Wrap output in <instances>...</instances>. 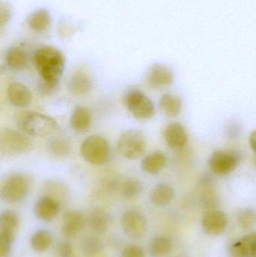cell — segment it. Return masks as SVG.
<instances>
[{"label": "cell", "instance_id": "d6a6232c", "mask_svg": "<svg viewBox=\"0 0 256 257\" xmlns=\"http://www.w3.org/2000/svg\"><path fill=\"white\" fill-rule=\"evenodd\" d=\"M229 257H249V253L240 241L234 243L230 247Z\"/></svg>", "mask_w": 256, "mask_h": 257}, {"label": "cell", "instance_id": "30bf717a", "mask_svg": "<svg viewBox=\"0 0 256 257\" xmlns=\"http://www.w3.org/2000/svg\"><path fill=\"white\" fill-rule=\"evenodd\" d=\"M146 80L150 88L162 90L172 85L174 74L169 66L162 63H156L149 69Z\"/></svg>", "mask_w": 256, "mask_h": 257}, {"label": "cell", "instance_id": "603a6c76", "mask_svg": "<svg viewBox=\"0 0 256 257\" xmlns=\"http://www.w3.org/2000/svg\"><path fill=\"white\" fill-rule=\"evenodd\" d=\"M6 63L9 67L15 70H22L27 65V56L26 53L18 47H13L8 50L6 55Z\"/></svg>", "mask_w": 256, "mask_h": 257}, {"label": "cell", "instance_id": "e575fe53", "mask_svg": "<svg viewBox=\"0 0 256 257\" xmlns=\"http://www.w3.org/2000/svg\"><path fill=\"white\" fill-rule=\"evenodd\" d=\"M57 252L61 257H71L72 253V247L69 242H61L57 246Z\"/></svg>", "mask_w": 256, "mask_h": 257}, {"label": "cell", "instance_id": "9c48e42d", "mask_svg": "<svg viewBox=\"0 0 256 257\" xmlns=\"http://www.w3.org/2000/svg\"><path fill=\"white\" fill-rule=\"evenodd\" d=\"M122 226L128 236L134 239H138L147 233V219L138 210H127L122 217Z\"/></svg>", "mask_w": 256, "mask_h": 257}, {"label": "cell", "instance_id": "8992f818", "mask_svg": "<svg viewBox=\"0 0 256 257\" xmlns=\"http://www.w3.org/2000/svg\"><path fill=\"white\" fill-rule=\"evenodd\" d=\"M124 102L129 112L138 120H149L156 114L154 104L141 90H129L125 96Z\"/></svg>", "mask_w": 256, "mask_h": 257}, {"label": "cell", "instance_id": "277c9868", "mask_svg": "<svg viewBox=\"0 0 256 257\" xmlns=\"http://www.w3.org/2000/svg\"><path fill=\"white\" fill-rule=\"evenodd\" d=\"M147 149V139L142 132L129 130L119 138L117 151L123 158L137 160L144 155Z\"/></svg>", "mask_w": 256, "mask_h": 257}, {"label": "cell", "instance_id": "74e56055", "mask_svg": "<svg viewBox=\"0 0 256 257\" xmlns=\"http://www.w3.org/2000/svg\"><path fill=\"white\" fill-rule=\"evenodd\" d=\"M255 166H256V159H255Z\"/></svg>", "mask_w": 256, "mask_h": 257}, {"label": "cell", "instance_id": "5b68a950", "mask_svg": "<svg viewBox=\"0 0 256 257\" xmlns=\"http://www.w3.org/2000/svg\"><path fill=\"white\" fill-rule=\"evenodd\" d=\"M33 145L29 136L21 131L5 128L0 133V151L7 157L25 154L31 150Z\"/></svg>", "mask_w": 256, "mask_h": 257}, {"label": "cell", "instance_id": "2e32d148", "mask_svg": "<svg viewBox=\"0 0 256 257\" xmlns=\"http://www.w3.org/2000/svg\"><path fill=\"white\" fill-rule=\"evenodd\" d=\"M69 92L75 96H84L91 91L93 81L87 72L82 70L75 71L69 77L67 83Z\"/></svg>", "mask_w": 256, "mask_h": 257}, {"label": "cell", "instance_id": "44dd1931", "mask_svg": "<svg viewBox=\"0 0 256 257\" xmlns=\"http://www.w3.org/2000/svg\"><path fill=\"white\" fill-rule=\"evenodd\" d=\"M175 196L174 188L165 183L158 184L150 193V200L157 206H165L171 203Z\"/></svg>", "mask_w": 256, "mask_h": 257}, {"label": "cell", "instance_id": "4fadbf2b", "mask_svg": "<svg viewBox=\"0 0 256 257\" xmlns=\"http://www.w3.org/2000/svg\"><path fill=\"white\" fill-rule=\"evenodd\" d=\"M85 223V217L81 211H67L63 215L62 233L66 238H74L82 230Z\"/></svg>", "mask_w": 256, "mask_h": 257}, {"label": "cell", "instance_id": "d6986e66", "mask_svg": "<svg viewBox=\"0 0 256 257\" xmlns=\"http://www.w3.org/2000/svg\"><path fill=\"white\" fill-rule=\"evenodd\" d=\"M159 105L165 115L169 117H175L181 113L183 102L181 98L177 95L167 93L161 96Z\"/></svg>", "mask_w": 256, "mask_h": 257}, {"label": "cell", "instance_id": "8d00e7d4", "mask_svg": "<svg viewBox=\"0 0 256 257\" xmlns=\"http://www.w3.org/2000/svg\"><path fill=\"white\" fill-rule=\"evenodd\" d=\"M249 257H256V247L252 250Z\"/></svg>", "mask_w": 256, "mask_h": 257}, {"label": "cell", "instance_id": "52a82bcc", "mask_svg": "<svg viewBox=\"0 0 256 257\" xmlns=\"http://www.w3.org/2000/svg\"><path fill=\"white\" fill-rule=\"evenodd\" d=\"M30 189L29 178L24 174H13L6 178L1 187V196L9 203L21 202Z\"/></svg>", "mask_w": 256, "mask_h": 257}, {"label": "cell", "instance_id": "cb8c5ba5", "mask_svg": "<svg viewBox=\"0 0 256 257\" xmlns=\"http://www.w3.org/2000/svg\"><path fill=\"white\" fill-rule=\"evenodd\" d=\"M172 250V244L166 237L157 236L149 243L148 250L152 257H162Z\"/></svg>", "mask_w": 256, "mask_h": 257}, {"label": "cell", "instance_id": "ffe728a7", "mask_svg": "<svg viewBox=\"0 0 256 257\" xmlns=\"http://www.w3.org/2000/svg\"><path fill=\"white\" fill-rule=\"evenodd\" d=\"M111 223L109 214L102 208H96L90 213L89 225L92 231L96 234H104L107 232Z\"/></svg>", "mask_w": 256, "mask_h": 257}, {"label": "cell", "instance_id": "d4e9b609", "mask_svg": "<svg viewBox=\"0 0 256 257\" xmlns=\"http://www.w3.org/2000/svg\"><path fill=\"white\" fill-rule=\"evenodd\" d=\"M53 238L51 232L45 229L36 231L31 239L30 244L32 248L38 252H44L49 248L52 244Z\"/></svg>", "mask_w": 256, "mask_h": 257}, {"label": "cell", "instance_id": "1f68e13d", "mask_svg": "<svg viewBox=\"0 0 256 257\" xmlns=\"http://www.w3.org/2000/svg\"><path fill=\"white\" fill-rule=\"evenodd\" d=\"M144 250L138 245H129L122 251L121 257H144Z\"/></svg>", "mask_w": 256, "mask_h": 257}, {"label": "cell", "instance_id": "ac0fdd59", "mask_svg": "<svg viewBox=\"0 0 256 257\" xmlns=\"http://www.w3.org/2000/svg\"><path fill=\"white\" fill-rule=\"evenodd\" d=\"M168 159L164 152L153 151L146 156L141 162L142 170L149 175H155L163 170L166 166Z\"/></svg>", "mask_w": 256, "mask_h": 257}, {"label": "cell", "instance_id": "3957f363", "mask_svg": "<svg viewBox=\"0 0 256 257\" xmlns=\"http://www.w3.org/2000/svg\"><path fill=\"white\" fill-rule=\"evenodd\" d=\"M80 152L87 163L94 166H102L108 163L111 151L107 139L98 135H93L84 139Z\"/></svg>", "mask_w": 256, "mask_h": 257}, {"label": "cell", "instance_id": "e0dca14e", "mask_svg": "<svg viewBox=\"0 0 256 257\" xmlns=\"http://www.w3.org/2000/svg\"><path fill=\"white\" fill-rule=\"evenodd\" d=\"M92 114L87 107L78 105L74 109L70 117V126L74 131L84 133L91 127Z\"/></svg>", "mask_w": 256, "mask_h": 257}, {"label": "cell", "instance_id": "83f0119b", "mask_svg": "<svg viewBox=\"0 0 256 257\" xmlns=\"http://www.w3.org/2000/svg\"><path fill=\"white\" fill-rule=\"evenodd\" d=\"M48 149L53 157L63 158L67 157L70 153L71 145L66 139L57 138L48 143Z\"/></svg>", "mask_w": 256, "mask_h": 257}, {"label": "cell", "instance_id": "f546056e", "mask_svg": "<svg viewBox=\"0 0 256 257\" xmlns=\"http://www.w3.org/2000/svg\"><path fill=\"white\" fill-rule=\"evenodd\" d=\"M239 224L243 229H250L256 224V211L253 208H246L240 210L237 214Z\"/></svg>", "mask_w": 256, "mask_h": 257}, {"label": "cell", "instance_id": "4dcf8cb0", "mask_svg": "<svg viewBox=\"0 0 256 257\" xmlns=\"http://www.w3.org/2000/svg\"><path fill=\"white\" fill-rule=\"evenodd\" d=\"M15 235L0 232V257H9L12 251Z\"/></svg>", "mask_w": 256, "mask_h": 257}, {"label": "cell", "instance_id": "484cf974", "mask_svg": "<svg viewBox=\"0 0 256 257\" xmlns=\"http://www.w3.org/2000/svg\"><path fill=\"white\" fill-rule=\"evenodd\" d=\"M18 226V215L10 210L2 212L0 216V232L15 235Z\"/></svg>", "mask_w": 256, "mask_h": 257}, {"label": "cell", "instance_id": "8fae6325", "mask_svg": "<svg viewBox=\"0 0 256 257\" xmlns=\"http://www.w3.org/2000/svg\"><path fill=\"white\" fill-rule=\"evenodd\" d=\"M227 225L228 217L222 211L210 210L203 216V229L208 235H218L222 233L227 227Z\"/></svg>", "mask_w": 256, "mask_h": 257}, {"label": "cell", "instance_id": "5bb4252c", "mask_svg": "<svg viewBox=\"0 0 256 257\" xmlns=\"http://www.w3.org/2000/svg\"><path fill=\"white\" fill-rule=\"evenodd\" d=\"M60 209V204L55 199L45 196L36 201L33 210L38 218L43 221L50 222L57 217Z\"/></svg>", "mask_w": 256, "mask_h": 257}, {"label": "cell", "instance_id": "d590c367", "mask_svg": "<svg viewBox=\"0 0 256 257\" xmlns=\"http://www.w3.org/2000/svg\"><path fill=\"white\" fill-rule=\"evenodd\" d=\"M249 143L253 152L256 154V130L249 135Z\"/></svg>", "mask_w": 256, "mask_h": 257}, {"label": "cell", "instance_id": "7402d4cb", "mask_svg": "<svg viewBox=\"0 0 256 257\" xmlns=\"http://www.w3.org/2000/svg\"><path fill=\"white\" fill-rule=\"evenodd\" d=\"M29 27L36 33H44L51 24V17L45 9L36 11L28 18Z\"/></svg>", "mask_w": 256, "mask_h": 257}, {"label": "cell", "instance_id": "7c38bea8", "mask_svg": "<svg viewBox=\"0 0 256 257\" xmlns=\"http://www.w3.org/2000/svg\"><path fill=\"white\" fill-rule=\"evenodd\" d=\"M163 137L167 145L172 149H181L188 142V134L183 125L173 122L165 126Z\"/></svg>", "mask_w": 256, "mask_h": 257}, {"label": "cell", "instance_id": "4316f807", "mask_svg": "<svg viewBox=\"0 0 256 257\" xmlns=\"http://www.w3.org/2000/svg\"><path fill=\"white\" fill-rule=\"evenodd\" d=\"M142 191V183L136 178H129L120 186V193L125 199H134L139 196Z\"/></svg>", "mask_w": 256, "mask_h": 257}, {"label": "cell", "instance_id": "836d02e7", "mask_svg": "<svg viewBox=\"0 0 256 257\" xmlns=\"http://www.w3.org/2000/svg\"><path fill=\"white\" fill-rule=\"evenodd\" d=\"M240 241L247 250L249 256L252 250L256 247V232H252V233L246 235L241 238Z\"/></svg>", "mask_w": 256, "mask_h": 257}, {"label": "cell", "instance_id": "6da1fadb", "mask_svg": "<svg viewBox=\"0 0 256 257\" xmlns=\"http://www.w3.org/2000/svg\"><path fill=\"white\" fill-rule=\"evenodd\" d=\"M33 62L40 75L39 82L57 90L66 66L63 53L54 47H42L35 52Z\"/></svg>", "mask_w": 256, "mask_h": 257}, {"label": "cell", "instance_id": "f1b7e54d", "mask_svg": "<svg viewBox=\"0 0 256 257\" xmlns=\"http://www.w3.org/2000/svg\"><path fill=\"white\" fill-rule=\"evenodd\" d=\"M81 248L87 256H94L102 251L103 243L94 235H87L81 240Z\"/></svg>", "mask_w": 256, "mask_h": 257}, {"label": "cell", "instance_id": "ba28073f", "mask_svg": "<svg viewBox=\"0 0 256 257\" xmlns=\"http://www.w3.org/2000/svg\"><path fill=\"white\" fill-rule=\"evenodd\" d=\"M241 160L240 153L231 150L216 151L209 160L210 170L217 175H227L235 170Z\"/></svg>", "mask_w": 256, "mask_h": 257}, {"label": "cell", "instance_id": "9a60e30c", "mask_svg": "<svg viewBox=\"0 0 256 257\" xmlns=\"http://www.w3.org/2000/svg\"><path fill=\"white\" fill-rule=\"evenodd\" d=\"M7 95L11 103L18 108L28 107L33 102L31 90L21 83L11 84L8 87Z\"/></svg>", "mask_w": 256, "mask_h": 257}, {"label": "cell", "instance_id": "7a4b0ae2", "mask_svg": "<svg viewBox=\"0 0 256 257\" xmlns=\"http://www.w3.org/2000/svg\"><path fill=\"white\" fill-rule=\"evenodd\" d=\"M15 120L20 131L31 137H45L52 134L58 128L55 119L36 111L18 113Z\"/></svg>", "mask_w": 256, "mask_h": 257}]
</instances>
